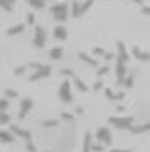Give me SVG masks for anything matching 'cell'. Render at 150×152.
I'll return each instance as SVG.
<instances>
[{"label": "cell", "mask_w": 150, "mask_h": 152, "mask_svg": "<svg viewBox=\"0 0 150 152\" xmlns=\"http://www.w3.org/2000/svg\"><path fill=\"white\" fill-rule=\"evenodd\" d=\"M70 87H72L70 80H68V79H65V80L61 82V86H60V91H58V94H60V99L63 101V103H72V99H74Z\"/></svg>", "instance_id": "obj_1"}, {"label": "cell", "mask_w": 150, "mask_h": 152, "mask_svg": "<svg viewBox=\"0 0 150 152\" xmlns=\"http://www.w3.org/2000/svg\"><path fill=\"white\" fill-rule=\"evenodd\" d=\"M109 123L116 126V128H125V130H128L130 126L133 125V118L131 116H126V118H118V116H111L108 120Z\"/></svg>", "instance_id": "obj_2"}, {"label": "cell", "mask_w": 150, "mask_h": 152, "mask_svg": "<svg viewBox=\"0 0 150 152\" xmlns=\"http://www.w3.org/2000/svg\"><path fill=\"white\" fill-rule=\"evenodd\" d=\"M34 46L36 48H43L46 45V31L41 28V26H34Z\"/></svg>", "instance_id": "obj_3"}, {"label": "cell", "mask_w": 150, "mask_h": 152, "mask_svg": "<svg viewBox=\"0 0 150 152\" xmlns=\"http://www.w3.org/2000/svg\"><path fill=\"white\" fill-rule=\"evenodd\" d=\"M50 75H51V67H50V65H41L34 74L29 75V80H31V82H36V80L46 79V77H50Z\"/></svg>", "instance_id": "obj_4"}, {"label": "cell", "mask_w": 150, "mask_h": 152, "mask_svg": "<svg viewBox=\"0 0 150 152\" xmlns=\"http://www.w3.org/2000/svg\"><path fill=\"white\" fill-rule=\"evenodd\" d=\"M95 138L101 140L102 144H106V145H109L111 142H113V135H111V132H109L106 126H101L99 130L95 132Z\"/></svg>", "instance_id": "obj_5"}, {"label": "cell", "mask_w": 150, "mask_h": 152, "mask_svg": "<svg viewBox=\"0 0 150 152\" xmlns=\"http://www.w3.org/2000/svg\"><path fill=\"white\" fill-rule=\"evenodd\" d=\"M33 106H34V101L31 99V97H26V99L20 101V110H19V118L20 120H24V118L27 116V113L33 110Z\"/></svg>", "instance_id": "obj_6"}, {"label": "cell", "mask_w": 150, "mask_h": 152, "mask_svg": "<svg viewBox=\"0 0 150 152\" xmlns=\"http://www.w3.org/2000/svg\"><path fill=\"white\" fill-rule=\"evenodd\" d=\"M9 132L14 133V135H17V137H20V138H24L26 142H33V135H31V132L24 130V128H20V126H17V125H12Z\"/></svg>", "instance_id": "obj_7"}, {"label": "cell", "mask_w": 150, "mask_h": 152, "mask_svg": "<svg viewBox=\"0 0 150 152\" xmlns=\"http://www.w3.org/2000/svg\"><path fill=\"white\" fill-rule=\"evenodd\" d=\"M116 46H118V55H116V60H118L119 63H126L130 60V55H128V51H126L125 43L118 41V43H116Z\"/></svg>", "instance_id": "obj_8"}, {"label": "cell", "mask_w": 150, "mask_h": 152, "mask_svg": "<svg viewBox=\"0 0 150 152\" xmlns=\"http://www.w3.org/2000/svg\"><path fill=\"white\" fill-rule=\"evenodd\" d=\"M131 55L135 56L136 60H140V62H150V53H147V51L140 50L136 45L131 48Z\"/></svg>", "instance_id": "obj_9"}, {"label": "cell", "mask_w": 150, "mask_h": 152, "mask_svg": "<svg viewBox=\"0 0 150 152\" xmlns=\"http://www.w3.org/2000/svg\"><path fill=\"white\" fill-rule=\"evenodd\" d=\"M125 77H126V67H125V63L116 62V82H118V86L123 84Z\"/></svg>", "instance_id": "obj_10"}, {"label": "cell", "mask_w": 150, "mask_h": 152, "mask_svg": "<svg viewBox=\"0 0 150 152\" xmlns=\"http://www.w3.org/2000/svg\"><path fill=\"white\" fill-rule=\"evenodd\" d=\"M53 36L56 38V39H60V41H65L68 38V31L67 28H63V26H56L53 31Z\"/></svg>", "instance_id": "obj_11"}, {"label": "cell", "mask_w": 150, "mask_h": 152, "mask_svg": "<svg viewBox=\"0 0 150 152\" xmlns=\"http://www.w3.org/2000/svg\"><path fill=\"white\" fill-rule=\"evenodd\" d=\"M104 92H106V97H108L109 101H121V99H125V92H118L116 94L114 91L109 89V87H106Z\"/></svg>", "instance_id": "obj_12"}, {"label": "cell", "mask_w": 150, "mask_h": 152, "mask_svg": "<svg viewBox=\"0 0 150 152\" xmlns=\"http://www.w3.org/2000/svg\"><path fill=\"white\" fill-rule=\"evenodd\" d=\"M63 12H68V4H55L51 7V14L53 15L63 14Z\"/></svg>", "instance_id": "obj_13"}, {"label": "cell", "mask_w": 150, "mask_h": 152, "mask_svg": "<svg viewBox=\"0 0 150 152\" xmlns=\"http://www.w3.org/2000/svg\"><path fill=\"white\" fill-rule=\"evenodd\" d=\"M128 130L131 132V133H136V135H138V133H145V132L150 130V123H143V125H140V126H133V125H131Z\"/></svg>", "instance_id": "obj_14"}, {"label": "cell", "mask_w": 150, "mask_h": 152, "mask_svg": "<svg viewBox=\"0 0 150 152\" xmlns=\"http://www.w3.org/2000/svg\"><path fill=\"white\" fill-rule=\"evenodd\" d=\"M15 140V135L10 133V132H2L0 130V142H4V144H10Z\"/></svg>", "instance_id": "obj_15"}, {"label": "cell", "mask_w": 150, "mask_h": 152, "mask_svg": "<svg viewBox=\"0 0 150 152\" xmlns=\"http://www.w3.org/2000/svg\"><path fill=\"white\" fill-rule=\"evenodd\" d=\"M79 58H80L82 62H85L87 65H90V67H97V60L92 58V56H89L87 53H79Z\"/></svg>", "instance_id": "obj_16"}, {"label": "cell", "mask_w": 150, "mask_h": 152, "mask_svg": "<svg viewBox=\"0 0 150 152\" xmlns=\"http://www.w3.org/2000/svg\"><path fill=\"white\" fill-rule=\"evenodd\" d=\"M24 29H26V26H24V24H17V26H12V28H9V29H7V34H9V36L20 34V33H22Z\"/></svg>", "instance_id": "obj_17"}, {"label": "cell", "mask_w": 150, "mask_h": 152, "mask_svg": "<svg viewBox=\"0 0 150 152\" xmlns=\"http://www.w3.org/2000/svg\"><path fill=\"white\" fill-rule=\"evenodd\" d=\"M17 0H0V9H4L5 12H10L14 9V4H15Z\"/></svg>", "instance_id": "obj_18"}, {"label": "cell", "mask_w": 150, "mask_h": 152, "mask_svg": "<svg viewBox=\"0 0 150 152\" xmlns=\"http://www.w3.org/2000/svg\"><path fill=\"white\" fill-rule=\"evenodd\" d=\"M61 56H63V50H61L60 46L51 48V51H50V58H51V60H60Z\"/></svg>", "instance_id": "obj_19"}, {"label": "cell", "mask_w": 150, "mask_h": 152, "mask_svg": "<svg viewBox=\"0 0 150 152\" xmlns=\"http://www.w3.org/2000/svg\"><path fill=\"white\" fill-rule=\"evenodd\" d=\"M74 82H75V86H77V89H79V91H82V92H87V91H89V87L84 84V80L79 79L77 75H74Z\"/></svg>", "instance_id": "obj_20"}, {"label": "cell", "mask_w": 150, "mask_h": 152, "mask_svg": "<svg viewBox=\"0 0 150 152\" xmlns=\"http://www.w3.org/2000/svg\"><path fill=\"white\" fill-rule=\"evenodd\" d=\"M90 145H92V135L87 132L84 137V152H90Z\"/></svg>", "instance_id": "obj_21"}, {"label": "cell", "mask_w": 150, "mask_h": 152, "mask_svg": "<svg viewBox=\"0 0 150 152\" xmlns=\"http://www.w3.org/2000/svg\"><path fill=\"white\" fill-rule=\"evenodd\" d=\"M92 4H94V0H85V2H84V4L80 5V14H79V17L85 14V12H87L89 9L92 7Z\"/></svg>", "instance_id": "obj_22"}, {"label": "cell", "mask_w": 150, "mask_h": 152, "mask_svg": "<svg viewBox=\"0 0 150 152\" xmlns=\"http://www.w3.org/2000/svg\"><path fill=\"white\" fill-rule=\"evenodd\" d=\"M27 4L33 9H43L44 7V0H27Z\"/></svg>", "instance_id": "obj_23"}, {"label": "cell", "mask_w": 150, "mask_h": 152, "mask_svg": "<svg viewBox=\"0 0 150 152\" xmlns=\"http://www.w3.org/2000/svg\"><path fill=\"white\" fill-rule=\"evenodd\" d=\"M79 14H80V4L75 0L72 2V17H79Z\"/></svg>", "instance_id": "obj_24"}, {"label": "cell", "mask_w": 150, "mask_h": 152, "mask_svg": "<svg viewBox=\"0 0 150 152\" xmlns=\"http://www.w3.org/2000/svg\"><path fill=\"white\" fill-rule=\"evenodd\" d=\"M9 106H10V103H9V99H7V97L0 99V113H5V111L9 110Z\"/></svg>", "instance_id": "obj_25"}, {"label": "cell", "mask_w": 150, "mask_h": 152, "mask_svg": "<svg viewBox=\"0 0 150 152\" xmlns=\"http://www.w3.org/2000/svg\"><path fill=\"white\" fill-rule=\"evenodd\" d=\"M5 97L7 99H15V97H19V92L14 89H5Z\"/></svg>", "instance_id": "obj_26"}, {"label": "cell", "mask_w": 150, "mask_h": 152, "mask_svg": "<svg viewBox=\"0 0 150 152\" xmlns=\"http://www.w3.org/2000/svg\"><path fill=\"white\" fill-rule=\"evenodd\" d=\"M123 84H125V87H128V89H131V87H133V84H135V79H133V75L125 77V80H123Z\"/></svg>", "instance_id": "obj_27"}, {"label": "cell", "mask_w": 150, "mask_h": 152, "mask_svg": "<svg viewBox=\"0 0 150 152\" xmlns=\"http://www.w3.org/2000/svg\"><path fill=\"white\" fill-rule=\"evenodd\" d=\"M43 126H46V128H51V126H58V121L56 120H46V121H43Z\"/></svg>", "instance_id": "obj_28"}, {"label": "cell", "mask_w": 150, "mask_h": 152, "mask_svg": "<svg viewBox=\"0 0 150 152\" xmlns=\"http://www.w3.org/2000/svg\"><path fill=\"white\" fill-rule=\"evenodd\" d=\"M10 121V116L7 113H0V125H7Z\"/></svg>", "instance_id": "obj_29"}, {"label": "cell", "mask_w": 150, "mask_h": 152, "mask_svg": "<svg viewBox=\"0 0 150 152\" xmlns=\"http://www.w3.org/2000/svg\"><path fill=\"white\" fill-rule=\"evenodd\" d=\"M26 70H27L26 65H20V67H17V69L14 70V74H15V75H24V74H26Z\"/></svg>", "instance_id": "obj_30"}, {"label": "cell", "mask_w": 150, "mask_h": 152, "mask_svg": "<svg viewBox=\"0 0 150 152\" xmlns=\"http://www.w3.org/2000/svg\"><path fill=\"white\" fill-rule=\"evenodd\" d=\"M27 24H29V26H36V15L34 14H27Z\"/></svg>", "instance_id": "obj_31"}, {"label": "cell", "mask_w": 150, "mask_h": 152, "mask_svg": "<svg viewBox=\"0 0 150 152\" xmlns=\"http://www.w3.org/2000/svg\"><path fill=\"white\" fill-rule=\"evenodd\" d=\"M55 19H56V21H60V22H65L68 19V12H63V14L55 15Z\"/></svg>", "instance_id": "obj_32"}, {"label": "cell", "mask_w": 150, "mask_h": 152, "mask_svg": "<svg viewBox=\"0 0 150 152\" xmlns=\"http://www.w3.org/2000/svg\"><path fill=\"white\" fill-rule=\"evenodd\" d=\"M108 72H109V67H108V65H104V67H101V69H99V72H97V77H104Z\"/></svg>", "instance_id": "obj_33"}, {"label": "cell", "mask_w": 150, "mask_h": 152, "mask_svg": "<svg viewBox=\"0 0 150 152\" xmlns=\"http://www.w3.org/2000/svg\"><path fill=\"white\" fill-rule=\"evenodd\" d=\"M94 55H97V56H104V55H106V51H104V48L97 46V48H94Z\"/></svg>", "instance_id": "obj_34"}, {"label": "cell", "mask_w": 150, "mask_h": 152, "mask_svg": "<svg viewBox=\"0 0 150 152\" xmlns=\"http://www.w3.org/2000/svg\"><path fill=\"white\" fill-rule=\"evenodd\" d=\"M90 149H92V151H95V152H102V151H104V147H102V145H99V144L90 145Z\"/></svg>", "instance_id": "obj_35"}, {"label": "cell", "mask_w": 150, "mask_h": 152, "mask_svg": "<svg viewBox=\"0 0 150 152\" xmlns=\"http://www.w3.org/2000/svg\"><path fill=\"white\" fill-rule=\"evenodd\" d=\"M26 149H27L29 152H36V147H34L33 142H26Z\"/></svg>", "instance_id": "obj_36"}, {"label": "cell", "mask_w": 150, "mask_h": 152, "mask_svg": "<svg viewBox=\"0 0 150 152\" xmlns=\"http://www.w3.org/2000/svg\"><path fill=\"white\" fill-rule=\"evenodd\" d=\"M61 74H63L65 77H70V75L74 77V72H72L70 69H63V70H61Z\"/></svg>", "instance_id": "obj_37"}, {"label": "cell", "mask_w": 150, "mask_h": 152, "mask_svg": "<svg viewBox=\"0 0 150 152\" xmlns=\"http://www.w3.org/2000/svg\"><path fill=\"white\" fill-rule=\"evenodd\" d=\"M102 86H104V84H102L101 80H95V82H94V86H92V87H94V91H99V89H101V87H102Z\"/></svg>", "instance_id": "obj_38"}, {"label": "cell", "mask_w": 150, "mask_h": 152, "mask_svg": "<svg viewBox=\"0 0 150 152\" xmlns=\"http://www.w3.org/2000/svg\"><path fill=\"white\" fill-rule=\"evenodd\" d=\"M142 14H143V15H150V7H147V5H142Z\"/></svg>", "instance_id": "obj_39"}, {"label": "cell", "mask_w": 150, "mask_h": 152, "mask_svg": "<svg viewBox=\"0 0 150 152\" xmlns=\"http://www.w3.org/2000/svg\"><path fill=\"white\" fill-rule=\"evenodd\" d=\"M104 58H106V60H111V58H116V55H114V53H106Z\"/></svg>", "instance_id": "obj_40"}, {"label": "cell", "mask_w": 150, "mask_h": 152, "mask_svg": "<svg viewBox=\"0 0 150 152\" xmlns=\"http://www.w3.org/2000/svg\"><path fill=\"white\" fill-rule=\"evenodd\" d=\"M61 118H65V120H72V115H68V113H63V115H61Z\"/></svg>", "instance_id": "obj_41"}, {"label": "cell", "mask_w": 150, "mask_h": 152, "mask_svg": "<svg viewBox=\"0 0 150 152\" xmlns=\"http://www.w3.org/2000/svg\"><path fill=\"white\" fill-rule=\"evenodd\" d=\"M130 2H133L136 5H143V0H130Z\"/></svg>", "instance_id": "obj_42"}, {"label": "cell", "mask_w": 150, "mask_h": 152, "mask_svg": "<svg viewBox=\"0 0 150 152\" xmlns=\"http://www.w3.org/2000/svg\"><path fill=\"white\" fill-rule=\"evenodd\" d=\"M75 111H77V115H82V113H84V108H80V106H79Z\"/></svg>", "instance_id": "obj_43"}, {"label": "cell", "mask_w": 150, "mask_h": 152, "mask_svg": "<svg viewBox=\"0 0 150 152\" xmlns=\"http://www.w3.org/2000/svg\"><path fill=\"white\" fill-rule=\"evenodd\" d=\"M109 152H130V151H123V149H113V151H109Z\"/></svg>", "instance_id": "obj_44"}]
</instances>
